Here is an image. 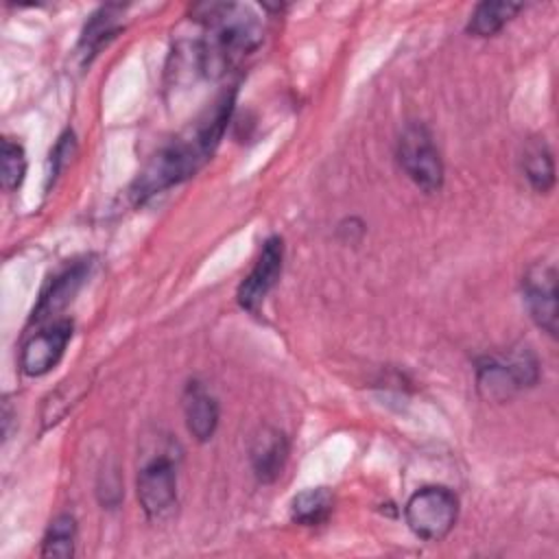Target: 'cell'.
Masks as SVG:
<instances>
[{
    "label": "cell",
    "instance_id": "cell-1",
    "mask_svg": "<svg viewBox=\"0 0 559 559\" xmlns=\"http://www.w3.org/2000/svg\"><path fill=\"white\" fill-rule=\"evenodd\" d=\"M210 153L203 148V144L192 133L190 138H181L164 146L140 173L135 179L131 194L138 203L146 201L148 197L177 186L179 181L194 175V170L201 166L203 159H207Z\"/></svg>",
    "mask_w": 559,
    "mask_h": 559
},
{
    "label": "cell",
    "instance_id": "cell-2",
    "mask_svg": "<svg viewBox=\"0 0 559 559\" xmlns=\"http://www.w3.org/2000/svg\"><path fill=\"white\" fill-rule=\"evenodd\" d=\"M537 380L539 367L528 349L515 352L509 358H485L476 367V386L487 402H507Z\"/></svg>",
    "mask_w": 559,
    "mask_h": 559
},
{
    "label": "cell",
    "instance_id": "cell-3",
    "mask_svg": "<svg viewBox=\"0 0 559 559\" xmlns=\"http://www.w3.org/2000/svg\"><path fill=\"white\" fill-rule=\"evenodd\" d=\"M404 515L408 528L417 537L426 542H441L456 524L459 500L448 487L428 485L408 498Z\"/></svg>",
    "mask_w": 559,
    "mask_h": 559
},
{
    "label": "cell",
    "instance_id": "cell-4",
    "mask_svg": "<svg viewBox=\"0 0 559 559\" xmlns=\"http://www.w3.org/2000/svg\"><path fill=\"white\" fill-rule=\"evenodd\" d=\"M397 162L408 179L432 194L443 183V162L424 124H408L397 140Z\"/></svg>",
    "mask_w": 559,
    "mask_h": 559
},
{
    "label": "cell",
    "instance_id": "cell-5",
    "mask_svg": "<svg viewBox=\"0 0 559 559\" xmlns=\"http://www.w3.org/2000/svg\"><path fill=\"white\" fill-rule=\"evenodd\" d=\"M138 500L151 520L166 518L177 504V472L170 456L159 454L138 472Z\"/></svg>",
    "mask_w": 559,
    "mask_h": 559
},
{
    "label": "cell",
    "instance_id": "cell-6",
    "mask_svg": "<svg viewBox=\"0 0 559 559\" xmlns=\"http://www.w3.org/2000/svg\"><path fill=\"white\" fill-rule=\"evenodd\" d=\"M282 262H284V245L282 238L273 236L262 245V251L249 271V275L238 286V304L247 312H258L269 290L275 286V282L282 275Z\"/></svg>",
    "mask_w": 559,
    "mask_h": 559
},
{
    "label": "cell",
    "instance_id": "cell-7",
    "mask_svg": "<svg viewBox=\"0 0 559 559\" xmlns=\"http://www.w3.org/2000/svg\"><path fill=\"white\" fill-rule=\"evenodd\" d=\"M524 301L528 306V312L533 321L548 332L550 336H557V271L552 264L537 262L528 266L524 280H522Z\"/></svg>",
    "mask_w": 559,
    "mask_h": 559
},
{
    "label": "cell",
    "instance_id": "cell-8",
    "mask_svg": "<svg viewBox=\"0 0 559 559\" xmlns=\"http://www.w3.org/2000/svg\"><path fill=\"white\" fill-rule=\"evenodd\" d=\"M70 338H72V321L68 319H59L48 328L39 330L24 343L20 354V369L31 378L48 373L63 356Z\"/></svg>",
    "mask_w": 559,
    "mask_h": 559
},
{
    "label": "cell",
    "instance_id": "cell-9",
    "mask_svg": "<svg viewBox=\"0 0 559 559\" xmlns=\"http://www.w3.org/2000/svg\"><path fill=\"white\" fill-rule=\"evenodd\" d=\"M249 459H251L253 474L260 483L277 480L288 461L286 435L273 426H262L251 439Z\"/></svg>",
    "mask_w": 559,
    "mask_h": 559
},
{
    "label": "cell",
    "instance_id": "cell-10",
    "mask_svg": "<svg viewBox=\"0 0 559 559\" xmlns=\"http://www.w3.org/2000/svg\"><path fill=\"white\" fill-rule=\"evenodd\" d=\"M87 273H90V262L87 260L74 262V264L66 266L61 273H57L50 280L48 288L41 293V297H39V301L33 310L31 321L41 323V321L50 319L52 314H57L59 310H63L72 301V297L79 293Z\"/></svg>",
    "mask_w": 559,
    "mask_h": 559
},
{
    "label": "cell",
    "instance_id": "cell-11",
    "mask_svg": "<svg viewBox=\"0 0 559 559\" xmlns=\"http://www.w3.org/2000/svg\"><path fill=\"white\" fill-rule=\"evenodd\" d=\"M183 415L188 432L197 441L212 439L216 426H218V404L216 400L199 384L190 382L183 393Z\"/></svg>",
    "mask_w": 559,
    "mask_h": 559
},
{
    "label": "cell",
    "instance_id": "cell-12",
    "mask_svg": "<svg viewBox=\"0 0 559 559\" xmlns=\"http://www.w3.org/2000/svg\"><path fill=\"white\" fill-rule=\"evenodd\" d=\"M522 170L528 179V183L537 190V192H546L552 188L555 183V164H552V153L548 148V144L544 142V138L539 140H531L524 146V155H522Z\"/></svg>",
    "mask_w": 559,
    "mask_h": 559
},
{
    "label": "cell",
    "instance_id": "cell-13",
    "mask_svg": "<svg viewBox=\"0 0 559 559\" xmlns=\"http://www.w3.org/2000/svg\"><path fill=\"white\" fill-rule=\"evenodd\" d=\"M334 509V498L325 487L306 489L297 493L290 502V518L301 526L323 524Z\"/></svg>",
    "mask_w": 559,
    "mask_h": 559
},
{
    "label": "cell",
    "instance_id": "cell-14",
    "mask_svg": "<svg viewBox=\"0 0 559 559\" xmlns=\"http://www.w3.org/2000/svg\"><path fill=\"white\" fill-rule=\"evenodd\" d=\"M522 4L515 2H480L467 22V31L476 37H491L496 35L518 11Z\"/></svg>",
    "mask_w": 559,
    "mask_h": 559
},
{
    "label": "cell",
    "instance_id": "cell-15",
    "mask_svg": "<svg viewBox=\"0 0 559 559\" xmlns=\"http://www.w3.org/2000/svg\"><path fill=\"white\" fill-rule=\"evenodd\" d=\"M74 535H76V524L74 518L70 513H61L57 515L50 526L48 533L44 537V546H41V555L44 557H59V559H68L74 555Z\"/></svg>",
    "mask_w": 559,
    "mask_h": 559
},
{
    "label": "cell",
    "instance_id": "cell-16",
    "mask_svg": "<svg viewBox=\"0 0 559 559\" xmlns=\"http://www.w3.org/2000/svg\"><path fill=\"white\" fill-rule=\"evenodd\" d=\"M116 33H118V7H114V4L100 7L85 24L81 46L85 52L94 55V50H98L103 44H107V39H111Z\"/></svg>",
    "mask_w": 559,
    "mask_h": 559
},
{
    "label": "cell",
    "instance_id": "cell-17",
    "mask_svg": "<svg viewBox=\"0 0 559 559\" xmlns=\"http://www.w3.org/2000/svg\"><path fill=\"white\" fill-rule=\"evenodd\" d=\"M26 173V157H24V148L4 138L2 140V151H0V179H2V188L4 190H15L20 188L22 179Z\"/></svg>",
    "mask_w": 559,
    "mask_h": 559
},
{
    "label": "cell",
    "instance_id": "cell-18",
    "mask_svg": "<svg viewBox=\"0 0 559 559\" xmlns=\"http://www.w3.org/2000/svg\"><path fill=\"white\" fill-rule=\"evenodd\" d=\"M83 389H85V386L76 389V382H63V386H59V389L48 397V402H46V406H44V413H41L44 426L48 428V426L57 424V421L68 413V408L74 404V400L81 397Z\"/></svg>",
    "mask_w": 559,
    "mask_h": 559
}]
</instances>
